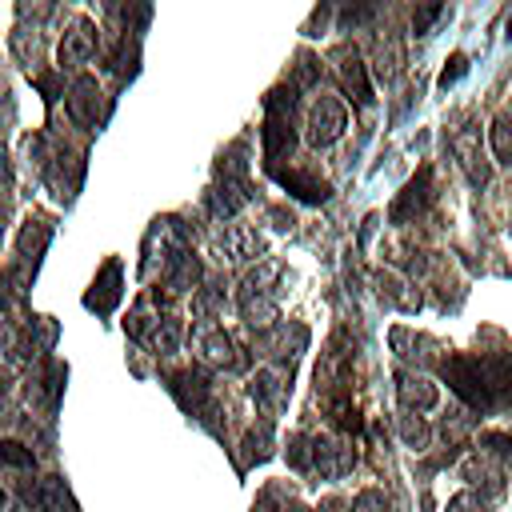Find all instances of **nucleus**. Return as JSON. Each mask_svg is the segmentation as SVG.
<instances>
[{
  "label": "nucleus",
  "instance_id": "f257e3e1",
  "mask_svg": "<svg viewBox=\"0 0 512 512\" xmlns=\"http://www.w3.org/2000/svg\"><path fill=\"white\" fill-rule=\"evenodd\" d=\"M440 372H444L448 388L468 408H496L504 400V392L512 388L508 364L488 360V356H448V360H440Z\"/></svg>",
  "mask_w": 512,
  "mask_h": 512
},
{
  "label": "nucleus",
  "instance_id": "f03ea898",
  "mask_svg": "<svg viewBox=\"0 0 512 512\" xmlns=\"http://www.w3.org/2000/svg\"><path fill=\"white\" fill-rule=\"evenodd\" d=\"M260 140H264V164L268 168H276L284 156H292V148H296V88L292 84H280L264 96Z\"/></svg>",
  "mask_w": 512,
  "mask_h": 512
},
{
  "label": "nucleus",
  "instance_id": "7ed1b4c3",
  "mask_svg": "<svg viewBox=\"0 0 512 512\" xmlns=\"http://www.w3.org/2000/svg\"><path fill=\"white\" fill-rule=\"evenodd\" d=\"M276 272H280L276 264H260L236 288V308L252 328H272V320H276V296H272V276Z\"/></svg>",
  "mask_w": 512,
  "mask_h": 512
},
{
  "label": "nucleus",
  "instance_id": "20e7f679",
  "mask_svg": "<svg viewBox=\"0 0 512 512\" xmlns=\"http://www.w3.org/2000/svg\"><path fill=\"white\" fill-rule=\"evenodd\" d=\"M248 200H252V188H248V176H244V160H236V148H232L228 156H220V180L208 196V208H212L216 220H228Z\"/></svg>",
  "mask_w": 512,
  "mask_h": 512
},
{
  "label": "nucleus",
  "instance_id": "39448f33",
  "mask_svg": "<svg viewBox=\"0 0 512 512\" xmlns=\"http://www.w3.org/2000/svg\"><path fill=\"white\" fill-rule=\"evenodd\" d=\"M308 132V144L312 148H328V144H336L340 136H344V128H348V108H344V100L340 96H332V92H320L316 100H312V108H308V124H304Z\"/></svg>",
  "mask_w": 512,
  "mask_h": 512
},
{
  "label": "nucleus",
  "instance_id": "423d86ee",
  "mask_svg": "<svg viewBox=\"0 0 512 512\" xmlns=\"http://www.w3.org/2000/svg\"><path fill=\"white\" fill-rule=\"evenodd\" d=\"M332 64H336V80H340L344 96H348L352 104H360V108H372V104H376V92H372L364 56H360L352 44H340V48L332 52Z\"/></svg>",
  "mask_w": 512,
  "mask_h": 512
},
{
  "label": "nucleus",
  "instance_id": "0eeeda50",
  "mask_svg": "<svg viewBox=\"0 0 512 512\" xmlns=\"http://www.w3.org/2000/svg\"><path fill=\"white\" fill-rule=\"evenodd\" d=\"M196 352H200L204 364H212V368H228V372H240V368L248 364V360L240 356L236 340H232L220 324H208V328L196 336Z\"/></svg>",
  "mask_w": 512,
  "mask_h": 512
},
{
  "label": "nucleus",
  "instance_id": "6e6552de",
  "mask_svg": "<svg viewBox=\"0 0 512 512\" xmlns=\"http://www.w3.org/2000/svg\"><path fill=\"white\" fill-rule=\"evenodd\" d=\"M64 104H68V116H72V124H80V128H92L96 120H100V84H96V76H76L72 84H68V92H64Z\"/></svg>",
  "mask_w": 512,
  "mask_h": 512
},
{
  "label": "nucleus",
  "instance_id": "1a4fd4ad",
  "mask_svg": "<svg viewBox=\"0 0 512 512\" xmlns=\"http://www.w3.org/2000/svg\"><path fill=\"white\" fill-rule=\"evenodd\" d=\"M428 200H432V168H420V172L404 184V192L392 200L388 220H392V224H408V220H416V216L428 208Z\"/></svg>",
  "mask_w": 512,
  "mask_h": 512
},
{
  "label": "nucleus",
  "instance_id": "9d476101",
  "mask_svg": "<svg viewBox=\"0 0 512 512\" xmlns=\"http://www.w3.org/2000/svg\"><path fill=\"white\" fill-rule=\"evenodd\" d=\"M168 380H172L176 400H180V404H184L192 416H208V412H212V384L204 380V372L184 368V372H172Z\"/></svg>",
  "mask_w": 512,
  "mask_h": 512
},
{
  "label": "nucleus",
  "instance_id": "9b49d317",
  "mask_svg": "<svg viewBox=\"0 0 512 512\" xmlns=\"http://www.w3.org/2000/svg\"><path fill=\"white\" fill-rule=\"evenodd\" d=\"M272 176H276V184H280L284 192H292V196L304 200V204H324V200L332 196L328 180H320L316 172H304V168H272Z\"/></svg>",
  "mask_w": 512,
  "mask_h": 512
},
{
  "label": "nucleus",
  "instance_id": "f8f14e48",
  "mask_svg": "<svg viewBox=\"0 0 512 512\" xmlns=\"http://www.w3.org/2000/svg\"><path fill=\"white\" fill-rule=\"evenodd\" d=\"M396 400L404 412H428L440 400V388L420 372H396Z\"/></svg>",
  "mask_w": 512,
  "mask_h": 512
},
{
  "label": "nucleus",
  "instance_id": "ddd939ff",
  "mask_svg": "<svg viewBox=\"0 0 512 512\" xmlns=\"http://www.w3.org/2000/svg\"><path fill=\"white\" fill-rule=\"evenodd\" d=\"M92 52H96V28H92V20L80 16V20H72V28L60 40V68H80L92 60Z\"/></svg>",
  "mask_w": 512,
  "mask_h": 512
},
{
  "label": "nucleus",
  "instance_id": "4468645a",
  "mask_svg": "<svg viewBox=\"0 0 512 512\" xmlns=\"http://www.w3.org/2000/svg\"><path fill=\"white\" fill-rule=\"evenodd\" d=\"M116 300H120V260H116V256H108V260H104V268H100V272H96V280H92V292L84 296V308H92V312L108 316V312L116 308Z\"/></svg>",
  "mask_w": 512,
  "mask_h": 512
},
{
  "label": "nucleus",
  "instance_id": "2eb2a0df",
  "mask_svg": "<svg viewBox=\"0 0 512 512\" xmlns=\"http://www.w3.org/2000/svg\"><path fill=\"white\" fill-rule=\"evenodd\" d=\"M352 464H356V452H352L344 440H320V436H312V472L336 480V476H344Z\"/></svg>",
  "mask_w": 512,
  "mask_h": 512
},
{
  "label": "nucleus",
  "instance_id": "dca6fc26",
  "mask_svg": "<svg viewBox=\"0 0 512 512\" xmlns=\"http://www.w3.org/2000/svg\"><path fill=\"white\" fill-rule=\"evenodd\" d=\"M452 148H456V156H460V168L468 172V180H472L476 188H484V184L492 180V164L484 160L480 136H476V132H460V136L452 140Z\"/></svg>",
  "mask_w": 512,
  "mask_h": 512
},
{
  "label": "nucleus",
  "instance_id": "f3484780",
  "mask_svg": "<svg viewBox=\"0 0 512 512\" xmlns=\"http://www.w3.org/2000/svg\"><path fill=\"white\" fill-rule=\"evenodd\" d=\"M48 240H52V224H48L44 216H28V220H24V228H20V236H16L20 260L36 268V264H40V256H44V248H48Z\"/></svg>",
  "mask_w": 512,
  "mask_h": 512
},
{
  "label": "nucleus",
  "instance_id": "a211bd4d",
  "mask_svg": "<svg viewBox=\"0 0 512 512\" xmlns=\"http://www.w3.org/2000/svg\"><path fill=\"white\" fill-rule=\"evenodd\" d=\"M248 392H252V400L260 404V408H280V400H284V392H288V376L280 372V368H260L252 380H248Z\"/></svg>",
  "mask_w": 512,
  "mask_h": 512
},
{
  "label": "nucleus",
  "instance_id": "6ab92c4d",
  "mask_svg": "<svg viewBox=\"0 0 512 512\" xmlns=\"http://www.w3.org/2000/svg\"><path fill=\"white\" fill-rule=\"evenodd\" d=\"M36 508L40 512H76V500L68 496V488H64L60 476H44L36 484Z\"/></svg>",
  "mask_w": 512,
  "mask_h": 512
},
{
  "label": "nucleus",
  "instance_id": "aec40b11",
  "mask_svg": "<svg viewBox=\"0 0 512 512\" xmlns=\"http://www.w3.org/2000/svg\"><path fill=\"white\" fill-rule=\"evenodd\" d=\"M272 420L264 416L256 428H248V436H244V464H264L268 456H272Z\"/></svg>",
  "mask_w": 512,
  "mask_h": 512
},
{
  "label": "nucleus",
  "instance_id": "412c9836",
  "mask_svg": "<svg viewBox=\"0 0 512 512\" xmlns=\"http://www.w3.org/2000/svg\"><path fill=\"white\" fill-rule=\"evenodd\" d=\"M376 292H380V300L384 304H392V308H404V312H412V308H420V296L416 292H404L408 284L404 280H396V276H388V272H376Z\"/></svg>",
  "mask_w": 512,
  "mask_h": 512
},
{
  "label": "nucleus",
  "instance_id": "4be33fe9",
  "mask_svg": "<svg viewBox=\"0 0 512 512\" xmlns=\"http://www.w3.org/2000/svg\"><path fill=\"white\" fill-rule=\"evenodd\" d=\"M148 344H152L160 356H172V352L180 348V320H176L172 312H160V320H156V328H152Z\"/></svg>",
  "mask_w": 512,
  "mask_h": 512
},
{
  "label": "nucleus",
  "instance_id": "5701e85b",
  "mask_svg": "<svg viewBox=\"0 0 512 512\" xmlns=\"http://www.w3.org/2000/svg\"><path fill=\"white\" fill-rule=\"evenodd\" d=\"M488 140H492V152L500 164H512V112H496L492 128H488Z\"/></svg>",
  "mask_w": 512,
  "mask_h": 512
},
{
  "label": "nucleus",
  "instance_id": "b1692460",
  "mask_svg": "<svg viewBox=\"0 0 512 512\" xmlns=\"http://www.w3.org/2000/svg\"><path fill=\"white\" fill-rule=\"evenodd\" d=\"M224 252H228L232 260H252V256L260 252V236H256L252 228H228V232H224Z\"/></svg>",
  "mask_w": 512,
  "mask_h": 512
},
{
  "label": "nucleus",
  "instance_id": "393cba45",
  "mask_svg": "<svg viewBox=\"0 0 512 512\" xmlns=\"http://www.w3.org/2000/svg\"><path fill=\"white\" fill-rule=\"evenodd\" d=\"M0 464L4 468H16V472H36V456L20 440H0Z\"/></svg>",
  "mask_w": 512,
  "mask_h": 512
},
{
  "label": "nucleus",
  "instance_id": "a878e982",
  "mask_svg": "<svg viewBox=\"0 0 512 512\" xmlns=\"http://www.w3.org/2000/svg\"><path fill=\"white\" fill-rule=\"evenodd\" d=\"M12 52H16V60L32 72V68L40 64V36H32L28 28H16V32H12Z\"/></svg>",
  "mask_w": 512,
  "mask_h": 512
},
{
  "label": "nucleus",
  "instance_id": "bb28decb",
  "mask_svg": "<svg viewBox=\"0 0 512 512\" xmlns=\"http://www.w3.org/2000/svg\"><path fill=\"white\" fill-rule=\"evenodd\" d=\"M288 464L296 472H312V436L308 432H292L288 436Z\"/></svg>",
  "mask_w": 512,
  "mask_h": 512
},
{
  "label": "nucleus",
  "instance_id": "cd10ccee",
  "mask_svg": "<svg viewBox=\"0 0 512 512\" xmlns=\"http://www.w3.org/2000/svg\"><path fill=\"white\" fill-rule=\"evenodd\" d=\"M400 436H404L408 448H424L432 432H428V424H424L416 412H404V416H400Z\"/></svg>",
  "mask_w": 512,
  "mask_h": 512
},
{
  "label": "nucleus",
  "instance_id": "c85d7f7f",
  "mask_svg": "<svg viewBox=\"0 0 512 512\" xmlns=\"http://www.w3.org/2000/svg\"><path fill=\"white\" fill-rule=\"evenodd\" d=\"M480 452H492L500 464H512V436L508 432H484L480 436Z\"/></svg>",
  "mask_w": 512,
  "mask_h": 512
},
{
  "label": "nucleus",
  "instance_id": "c756f323",
  "mask_svg": "<svg viewBox=\"0 0 512 512\" xmlns=\"http://www.w3.org/2000/svg\"><path fill=\"white\" fill-rule=\"evenodd\" d=\"M316 76H320V64H316L308 52H300V56H296V72H292V88H296V92H300V88H312Z\"/></svg>",
  "mask_w": 512,
  "mask_h": 512
},
{
  "label": "nucleus",
  "instance_id": "7c9ffc66",
  "mask_svg": "<svg viewBox=\"0 0 512 512\" xmlns=\"http://www.w3.org/2000/svg\"><path fill=\"white\" fill-rule=\"evenodd\" d=\"M352 512H392V500H388L380 488H364V492L352 500Z\"/></svg>",
  "mask_w": 512,
  "mask_h": 512
},
{
  "label": "nucleus",
  "instance_id": "2f4dec72",
  "mask_svg": "<svg viewBox=\"0 0 512 512\" xmlns=\"http://www.w3.org/2000/svg\"><path fill=\"white\" fill-rule=\"evenodd\" d=\"M440 16H444V4L416 8V12H412V32H416V36H428V24H432V20H440Z\"/></svg>",
  "mask_w": 512,
  "mask_h": 512
},
{
  "label": "nucleus",
  "instance_id": "473e14b6",
  "mask_svg": "<svg viewBox=\"0 0 512 512\" xmlns=\"http://www.w3.org/2000/svg\"><path fill=\"white\" fill-rule=\"evenodd\" d=\"M464 72H468V56H464V52H452V56H448V64H444V72H440V88L456 84Z\"/></svg>",
  "mask_w": 512,
  "mask_h": 512
},
{
  "label": "nucleus",
  "instance_id": "72a5a7b5",
  "mask_svg": "<svg viewBox=\"0 0 512 512\" xmlns=\"http://www.w3.org/2000/svg\"><path fill=\"white\" fill-rule=\"evenodd\" d=\"M444 512H488V508H484V500H480L476 492H468V488H464V492H456V496L448 500V508H444Z\"/></svg>",
  "mask_w": 512,
  "mask_h": 512
},
{
  "label": "nucleus",
  "instance_id": "f704fd0d",
  "mask_svg": "<svg viewBox=\"0 0 512 512\" xmlns=\"http://www.w3.org/2000/svg\"><path fill=\"white\" fill-rule=\"evenodd\" d=\"M36 88L44 92V100H48V104L60 96V84H56V76H36Z\"/></svg>",
  "mask_w": 512,
  "mask_h": 512
},
{
  "label": "nucleus",
  "instance_id": "c9c22d12",
  "mask_svg": "<svg viewBox=\"0 0 512 512\" xmlns=\"http://www.w3.org/2000/svg\"><path fill=\"white\" fill-rule=\"evenodd\" d=\"M0 184H8V156H4V144H0Z\"/></svg>",
  "mask_w": 512,
  "mask_h": 512
},
{
  "label": "nucleus",
  "instance_id": "e433bc0d",
  "mask_svg": "<svg viewBox=\"0 0 512 512\" xmlns=\"http://www.w3.org/2000/svg\"><path fill=\"white\" fill-rule=\"evenodd\" d=\"M0 512H12V500H8V492L0 488Z\"/></svg>",
  "mask_w": 512,
  "mask_h": 512
},
{
  "label": "nucleus",
  "instance_id": "4c0bfd02",
  "mask_svg": "<svg viewBox=\"0 0 512 512\" xmlns=\"http://www.w3.org/2000/svg\"><path fill=\"white\" fill-rule=\"evenodd\" d=\"M0 220H4V208H0Z\"/></svg>",
  "mask_w": 512,
  "mask_h": 512
}]
</instances>
